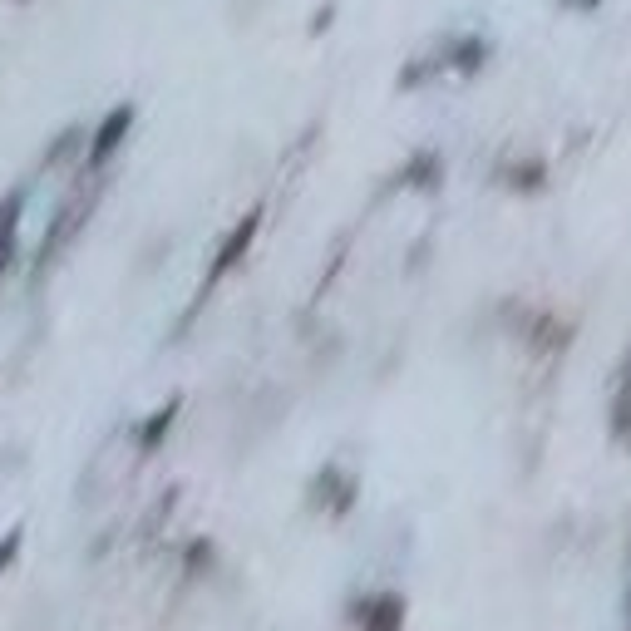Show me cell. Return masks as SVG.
Returning <instances> with one entry per match:
<instances>
[{
    "label": "cell",
    "mask_w": 631,
    "mask_h": 631,
    "mask_svg": "<svg viewBox=\"0 0 631 631\" xmlns=\"http://www.w3.org/2000/svg\"><path fill=\"white\" fill-rule=\"evenodd\" d=\"M573 5H582V10H597V5H602V0H573Z\"/></svg>",
    "instance_id": "1"
}]
</instances>
